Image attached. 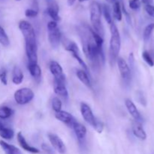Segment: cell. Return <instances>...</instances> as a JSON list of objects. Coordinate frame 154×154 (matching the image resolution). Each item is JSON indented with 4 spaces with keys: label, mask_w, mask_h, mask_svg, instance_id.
Wrapping results in <instances>:
<instances>
[{
    "label": "cell",
    "mask_w": 154,
    "mask_h": 154,
    "mask_svg": "<svg viewBox=\"0 0 154 154\" xmlns=\"http://www.w3.org/2000/svg\"><path fill=\"white\" fill-rule=\"evenodd\" d=\"M46 1L47 5H48V8L54 9V10L57 11L59 12V6L57 5V3L56 2L55 0H45Z\"/></svg>",
    "instance_id": "34"
},
{
    "label": "cell",
    "mask_w": 154,
    "mask_h": 154,
    "mask_svg": "<svg viewBox=\"0 0 154 154\" xmlns=\"http://www.w3.org/2000/svg\"><path fill=\"white\" fill-rule=\"evenodd\" d=\"M0 81L4 85H7L8 84L7 71H6L5 68H1L0 69Z\"/></svg>",
    "instance_id": "31"
},
{
    "label": "cell",
    "mask_w": 154,
    "mask_h": 154,
    "mask_svg": "<svg viewBox=\"0 0 154 154\" xmlns=\"http://www.w3.org/2000/svg\"><path fill=\"white\" fill-rule=\"evenodd\" d=\"M81 113L84 120L94 129L96 127L98 120H96V118L95 117L90 107L87 104L82 102L81 104Z\"/></svg>",
    "instance_id": "8"
},
{
    "label": "cell",
    "mask_w": 154,
    "mask_h": 154,
    "mask_svg": "<svg viewBox=\"0 0 154 154\" xmlns=\"http://www.w3.org/2000/svg\"><path fill=\"white\" fill-rule=\"evenodd\" d=\"M38 14V11L37 10H35L32 8H28L25 11V16L26 17H35Z\"/></svg>",
    "instance_id": "33"
},
{
    "label": "cell",
    "mask_w": 154,
    "mask_h": 154,
    "mask_svg": "<svg viewBox=\"0 0 154 154\" xmlns=\"http://www.w3.org/2000/svg\"><path fill=\"white\" fill-rule=\"evenodd\" d=\"M72 129H73L74 132H75V135H76V138L78 140V141H79L80 143L84 142V140H85L86 138V136H87V128L85 127V126L76 122Z\"/></svg>",
    "instance_id": "16"
},
{
    "label": "cell",
    "mask_w": 154,
    "mask_h": 154,
    "mask_svg": "<svg viewBox=\"0 0 154 154\" xmlns=\"http://www.w3.org/2000/svg\"><path fill=\"white\" fill-rule=\"evenodd\" d=\"M90 22L93 31L103 37L104 28L102 23V7L97 2H93L90 5Z\"/></svg>",
    "instance_id": "4"
},
{
    "label": "cell",
    "mask_w": 154,
    "mask_h": 154,
    "mask_svg": "<svg viewBox=\"0 0 154 154\" xmlns=\"http://www.w3.org/2000/svg\"><path fill=\"white\" fill-rule=\"evenodd\" d=\"M0 44L4 47H8L10 45L8 36L1 26H0Z\"/></svg>",
    "instance_id": "25"
},
{
    "label": "cell",
    "mask_w": 154,
    "mask_h": 154,
    "mask_svg": "<svg viewBox=\"0 0 154 154\" xmlns=\"http://www.w3.org/2000/svg\"><path fill=\"white\" fill-rule=\"evenodd\" d=\"M116 63L117 64L120 75H121L123 81H126V82H129L131 79V70L129 65L125 61V60H123L121 57L117 58Z\"/></svg>",
    "instance_id": "10"
},
{
    "label": "cell",
    "mask_w": 154,
    "mask_h": 154,
    "mask_svg": "<svg viewBox=\"0 0 154 154\" xmlns=\"http://www.w3.org/2000/svg\"><path fill=\"white\" fill-rule=\"evenodd\" d=\"M154 30V23H152L148 24L147 26L144 28V32H143V38H144V42H147V41L150 39V36H151L152 32Z\"/></svg>",
    "instance_id": "26"
},
{
    "label": "cell",
    "mask_w": 154,
    "mask_h": 154,
    "mask_svg": "<svg viewBox=\"0 0 154 154\" xmlns=\"http://www.w3.org/2000/svg\"><path fill=\"white\" fill-rule=\"evenodd\" d=\"M52 108L56 113L62 110V102L59 97H54L52 99Z\"/></svg>",
    "instance_id": "28"
},
{
    "label": "cell",
    "mask_w": 154,
    "mask_h": 154,
    "mask_svg": "<svg viewBox=\"0 0 154 154\" xmlns=\"http://www.w3.org/2000/svg\"><path fill=\"white\" fill-rule=\"evenodd\" d=\"M132 133L135 135L136 138H138L140 140H145L147 138V134H146L145 131L143 129L142 126L141 125V123H138V122H133L132 123Z\"/></svg>",
    "instance_id": "18"
},
{
    "label": "cell",
    "mask_w": 154,
    "mask_h": 154,
    "mask_svg": "<svg viewBox=\"0 0 154 154\" xmlns=\"http://www.w3.org/2000/svg\"><path fill=\"white\" fill-rule=\"evenodd\" d=\"M48 138L49 141L51 142V146L60 154H64L66 151V147L65 145L63 140L60 138L57 135L49 132L48 134Z\"/></svg>",
    "instance_id": "9"
},
{
    "label": "cell",
    "mask_w": 154,
    "mask_h": 154,
    "mask_svg": "<svg viewBox=\"0 0 154 154\" xmlns=\"http://www.w3.org/2000/svg\"><path fill=\"white\" fill-rule=\"evenodd\" d=\"M14 110L8 106L0 107V119L2 120H6L11 117L14 114Z\"/></svg>",
    "instance_id": "24"
},
{
    "label": "cell",
    "mask_w": 154,
    "mask_h": 154,
    "mask_svg": "<svg viewBox=\"0 0 154 154\" xmlns=\"http://www.w3.org/2000/svg\"><path fill=\"white\" fill-rule=\"evenodd\" d=\"M23 81V73L20 68L14 66L12 72V82L16 85H19Z\"/></svg>",
    "instance_id": "21"
},
{
    "label": "cell",
    "mask_w": 154,
    "mask_h": 154,
    "mask_svg": "<svg viewBox=\"0 0 154 154\" xmlns=\"http://www.w3.org/2000/svg\"><path fill=\"white\" fill-rule=\"evenodd\" d=\"M142 58L143 60L147 63V64L149 66H150V67L154 66V61L148 51H144V52L142 53Z\"/></svg>",
    "instance_id": "29"
},
{
    "label": "cell",
    "mask_w": 154,
    "mask_h": 154,
    "mask_svg": "<svg viewBox=\"0 0 154 154\" xmlns=\"http://www.w3.org/2000/svg\"><path fill=\"white\" fill-rule=\"evenodd\" d=\"M49 69L51 73L54 75V79L59 80V81H66V75L63 73V70L60 63L57 61H51L49 64Z\"/></svg>",
    "instance_id": "11"
},
{
    "label": "cell",
    "mask_w": 154,
    "mask_h": 154,
    "mask_svg": "<svg viewBox=\"0 0 154 154\" xmlns=\"http://www.w3.org/2000/svg\"><path fill=\"white\" fill-rule=\"evenodd\" d=\"M110 32L111 38L109 45V63L111 66H114L119 57L121 48V38L117 26L114 22L110 24Z\"/></svg>",
    "instance_id": "3"
},
{
    "label": "cell",
    "mask_w": 154,
    "mask_h": 154,
    "mask_svg": "<svg viewBox=\"0 0 154 154\" xmlns=\"http://www.w3.org/2000/svg\"><path fill=\"white\" fill-rule=\"evenodd\" d=\"M47 12H48V15L52 18L54 21L58 22V21H60V20H61L60 15H59V12L57 11L54 10V9L48 8H47Z\"/></svg>",
    "instance_id": "30"
},
{
    "label": "cell",
    "mask_w": 154,
    "mask_h": 154,
    "mask_svg": "<svg viewBox=\"0 0 154 154\" xmlns=\"http://www.w3.org/2000/svg\"><path fill=\"white\" fill-rule=\"evenodd\" d=\"M144 9L149 16L154 18V6L153 5H147L144 7Z\"/></svg>",
    "instance_id": "35"
},
{
    "label": "cell",
    "mask_w": 154,
    "mask_h": 154,
    "mask_svg": "<svg viewBox=\"0 0 154 154\" xmlns=\"http://www.w3.org/2000/svg\"><path fill=\"white\" fill-rule=\"evenodd\" d=\"M129 8L132 10H138L141 7V1L140 0H129Z\"/></svg>",
    "instance_id": "32"
},
{
    "label": "cell",
    "mask_w": 154,
    "mask_h": 154,
    "mask_svg": "<svg viewBox=\"0 0 154 154\" xmlns=\"http://www.w3.org/2000/svg\"><path fill=\"white\" fill-rule=\"evenodd\" d=\"M141 2L143 3V4L147 5H152L153 0H141Z\"/></svg>",
    "instance_id": "37"
},
{
    "label": "cell",
    "mask_w": 154,
    "mask_h": 154,
    "mask_svg": "<svg viewBox=\"0 0 154 154\" xmlns=\"http://www.w3.org/2000/svg\"><path fill=\"white\" fill-rule=\"evenodd\" d=\"M47 27H48V36L50 45L54 49H57L60 45L62 39L61 32L57 25V22L54 20L50 21Z\"/></svg>",
    "instance_id": "5"
},
{
    "label": "cell",
    "mask_w": 154,
    "mask_h": 154,
    "mask_svg": "<svg viewBox=\"0 0 154 154\" xmlns=\"http://www.w3.org/2000/svg\"><path fill=\"white\" fill-rule=\"evenodd\" d=\"M35 94L32 90L27 87L19 89L14 93V100L18 105H23L28 104L34 99Z\"/></svg>",
    "instance_id": "6"
},
{
    "label": "cell",
    "mask_w": 154,
    "mask_h": 154,
    "mask_svg": "<svg viewBox=\"0 0 154 154\" xmlns=\"http://www.w3.org/2000/svg\"><path fill=\"white\" fill-rule=\"evenodd\" d=\"M86 1H89V0H79L80 2H86Z\"/></svg>",
    "instance_id": "40"
},
{
    "label": "cell",
    "mask_w": 154,
    "mask_h": 154,
    "mask_svg": "<svg viewBox=\"0 0 154 154\" xmlns=\"http://www.w3.org/2000/svg\"><path fill=\"white\" fill-rule=\"evenodd\" d=\"M92 31L93 29L84 24L79 27L78 34L81 38L83 51L86 57L93 67L98 68L100 63H105V57L104 51H99L97 45L95 43Z\"/></svg>",
    "instance_id": "1"
},
{
    "label": "cell",
    "mask_w": 154,
    "mask_h": 154,
    "mask_svg": "<svg viewBox=\"0 0 154 154\" xmlns=\"http://www.w3.org/2000/svg\"><path fill=\"white\" fill-rule=\"evenodd\" d=\"M125 105H126V109L129 111V114L133 117L134 120L136 122L141 123L142 121V117H141V115L139 111H138V108L135 106V103L131 99H126L125 100Z\"/></svg>",
    "instance_id": "14"
},
{
    "label": "cell",
    "mask_w": 154,
    "mask_h": 154,
    "mask_svg": "<svg viewBox=\"0 0 154 154\" xmlns=\"http://www.w3.org/2000/svg\"><path fill=\"white\" fill-rule=\"evenodd\" d=\"M75 1H76V0H67L68 5H69V6H72L74 4H75Z\"/></svg>",
    "instance_id": "38"
},
{
    "label": "cell",
    "mask_w": 154,
    "mask_h": 154,
    "mask_svg": "<svg viewBox=\"0 0 154 154\" xmlns=\"http://www.w3.org/2000/svg\"><path fill=\"white\" fill-rule=\"evenodd\" d=\"M0 146L5 154H22L20 150L12 144H8L5 141H0Z\"/></svg>",
    "instance_id": "20"
},
{
    "label": "cell",
    "mask_w": 154,
    "mask_h": 154,
    "mask_svg": "<svg viewBox=\"0 0 154 154\" xmlns=\"http://www.w3.org/2000/svg\"><path fill=\"white\" fill-rule=\"evenodd\" d=\"M65 49L72 54V57H73L78 62L80 66L83 68V70H84L85 72H87V73H88L89 72L88 66H87V65L86 64L85 62L84 61V60H82V58H81L79 48H78V45H76V43L72 42V41H69V42L66 44V45H65Z\"/></svg>",
    "instance_id": "7"
},
{
    "label": "cell",
    "mask_w": 154,
    "mask_h": 154,
    "mask_svg": "<svg viewBox=\"0 0 154 154\" xmlns=\"http://www.w3.org/2000/svg\"><path fill=\"white\" fill-rule=\"evenodd\" d=\"M55 117L57 118V120H59V121L65 123L66 126H68L70 128L73 127L75 123L77 122L76 120H75V117H74L72 114H69L67 111H62V110L60 111H59V112L56 113Z\"/></svg>",
    "instance_id": "12"
},
{
    "label": "cell",
    "mask_w": 154,
    "mask_h": 154,
    "mask_svg": "<svg viewBox=\"0 0 154 154\" xmlns=\"http://www.w3.org/2000/svg\"><path fill=\"white\" fill-rule=\"evenodd\" d=\"M42 150H44L45 152H47V153H48L54 154V151H53V149L51 148V147H50V146H48L47 144H42Z\"/></svg>",
    "instance_id": "36"
},
{
    "label": "cell",
    "mask_w": 154,
    "mask_h": 154,
    "mask_svg": "<svg viewBox=\"0 0 154 154\" xmlns=\"http://www.w3.org/2000/svg\"><path fill=\"white\" fill-rule=\"evenodd\" d=\"M102 11H103L104 17H105V20L107 21L108 24H111L113 22L112 20V17H111V11H110L109 6L107 5H104L103 8H102Z\"/></svg>",
    "instance_id": "27"
},
{
    "label": "cell",
    "mask_w": 154,
    "mask_h": 154,
    "mask_svg": "<svg viewBox=\"0 0 154 154\" xmlns=\"http://www.w3.org/2000/svg\"><path fill=\"white\" fill-rule=\"evenodd\" d=\"M27 69H28L29 72L30 73L31 76L36 81L38 82L42 78V69H41L40 66H38V63H29L27 64Z\"/></svg>",
    "instance_id": "17"
},
{
    "label": "cell",
    "mask_w": 154,
    "mask_h": 154,
    "mask_svg": "<svg viewBox=\"0 0 154 154\" xmlns=\"http://www.w3.org/2000/svg\"><path fill=\"white\" fill-rule=\"evenodd\" d=\"M0 136L5 140H11L14 136V132L11 128H8L4 126L0 121Z\"/></svg>",
    "instance_id": "22"
},
{
    "label": "cell",
    "mask_w": 154,
    "mask_h": 154,
    "mask_svg": "<svg viewBox=\"0 0 154 154\" xmlns=\"http://www.w3.org/2000/svg\"><path fill=\"white\" fill-rule=\"evenodd\" d=\"M18 27L25 40L26 54L29 63H38L37 40L32 25L26 20H21L20 21Z\"/></svg>",
    "instance_id": "2"
},
{
    "label": "cell",
    "mask_w": 154,
    "mask_h": 154,
    "mask_svg": "<svg viewBox=\"0 0 154 154\" xmlns=\"http://www.w3.org/2000/svg\"><path fill=\"white\" fill-rule=\"evenodd\" d=\"M17 141L19 143L20 146L24 150L26 151L29 152V153H38L40 152V150H38V148L36 147H32V146H30L29 144L27 143L26 140V138H24V136L23 135V134L21 133L20 132H19L17 135Z\"/></svg>",
    "instance_id": "15"
},
{
    "label": "cell",
    "mask_w": 154,
    "mask_h": 154,
    "mask_svg": "<svg viewBox=\"0 0 154 154\" xmlns=\"http://www.w3.org/2000/svg\"><path fill=\"white\" fill-rule=\"evenodd\" d=\"M54 91L57 96L63 98L65 99H67L69 97V92L65 84V81H59V80L54 79Z\"/></svg>",
    "instance_id": "13"
},
{
    "label": "cell",
    "mask_w": 154,
    "mask_h": 154,
    "mask_svg": "<svg viewBox=\"0 0 154 154\" xmlns=\"http://www.w3.org/2000/svg\"><path fill=\"white\" fill-rule=\"evenodd\" d=\"M113 16L117 21H121L123 15H122V8L120 2L116 1L113 5Z\"/></svg>",
    "instance_id": "23"
},
{
    "label": "cell",
    "mask_w": 154,
    "mask_h": 154,
    "mask_svg": "<svg viewBox=\"0 0 154 154\" xmlns=\"http://www.w3.org/2000/svg\"><path fill=\"white\" fill-rule=\"evenodd\" d=\"M76 75L78 79L80 80V81L82 84H84L86 87L90 89L92 88L91 81H90V78L87 72H85L83 69H78V70H76Z\"/></svg>",
    "instance_id": "19"
},
{
    "label": "cell",
    "mask_w": 154,
    "mask_h": 154,
    "mask_svg": "<svg viewBox=\"0 0 154 154\" xmlns=\"http://www.w3.org/2000/svg\"><path fill=\"white\" fill-rule=\"evenodd\" d=\"M106 1L109 3H113V2H115L116 0H106Z\"/></svg>",
    "instance_id": "39"
},
{
    "label": "cell",
    "mask_w": 154,
    "mask_h": 154,
    "mask_svg": "<svg viewBox=\"0 0 154 154\" xmlns=\"http://www.w3.org/2000/svg\"><path fill=\"white\" fill-rule=\"evenodd\" d=\"M17 1H20V0H17Z\"/></svg>",
    "instance_id": "41"
}]
</instances>
